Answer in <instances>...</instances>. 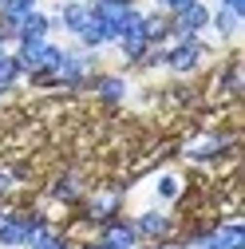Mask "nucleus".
<instances>
[{
	"label": "nucleus",
	"instance_id": "obj_1",
	"mask_svg": "<svg viewBox=\"0 0 245 249\" xmlns=\"http://www.w3.org/2000/svg\"><path fill=\"white\" fill-rule=\"evenodd\" d=\"M40 230H48L44 213H0V249H32Z\"/></svg>",
	"mask_w": 245,
	"mask_h": 249
},
{
	"label": "nucleus",
	"instance_id": "obj_2",
	"mask_svg": "<svg viewBox=\"0 0 245 249\" xmlns=\"http://www.w3.org/2000/svg\"><path fill=\"white\" fill-rule=\"evenodd\" d=\"M206 59V40L202 36H174L162 48V68L174 75H190L198 71V64Z\"/></svg>",
	"mask_w": 245,
	"mask_h": 249
},
{
	"label": "nucleus",
	"instance_id": "obj_3",
	"mask_svg": "<svg viewBox=\"0 0 245 249\" xmlns=\"http://www.w3.org/2000/svg\"><path fill=\"white\" fill-rule=\"evenodd\" d=\"M91 79H95V52L64 48V59L55 68V83L59 87H87Z\"/></svg>",
	"mask_w": 245,
	"mask_h": 249
},
{
	"label": "nucleus",
	"instance_id": "obj_4",
	"mask_svg": "<svg viewBox=\"0 0 245 249\" xmlns=\"http://www.w3.org/2000/svg\"><path fill=\"white\" fill-rule=\"evenodd\" d=\"M91 12H95V20L103 24L107 40L115 44V40H119V32L127 28V20L139 12V4H135V0H91Z\"/></svg>",
	"mask_w": 245,
	"mask_h": 249
},
{
	"label": "nucleus",
	"instance_id": "obj_5",
	"mask_svg": "<svg viewBox=\"0 0 245 249\" xmlns=\"http://www.w3.org/2000/svg\"><path fill=\"white\" fill-rule=\"evenodd\" d=\"M115 48H119V55L127 59V64H139V59L150 52V36H146V16H142V8L127 20V28L119 32Z\"/></svg>",
	"mask_w": 245,
	"mask_h": 249
},
{
	"label": "nucleus",
	"instance_id": "obj_6",
	"mask_svg": "<svg viewBox=\"0 0 245 249\" xmlns=\"http://www.w3.org/2000/svg\"><path fill=\"white\" fill-rule=\"evenodd\" d=\"M194 249H245V226L241 222H222L194 237Z\"/></svg>",
	"mask_w": 245,
	"mask_h": 249
},
{
	"label": "nucleus",
	"instance_id": "obj_7",
	"mask_svg": "<svg viewBox=\"0 0 245 249\" xmlns=\"http://www.w3.org/2000/svg\"><path fill=\"white\" fill-rule=\"evenodd\" d=\"M210 28V8L202 4V0H194L190 8H182L170 16V36H202Z\"/></svg>",
	"mask_w": 245,
	"mask_h": 249
},
{
	"label": "nucleus",
	"instance_id": "obj_8",
	"mask_svg": "<svg viewBox=\"0 0 245 249\" xmlns=\"http://www.w3.org/2000/svg\"><path fill=\"white\" fill-rule=\"evenodd\" d=\"M95 249H139V233L131 222H122V217H115V222H107L99 230V241Z\"/></svg>",
	"mask_w": 245,
	"mask_h": 249
},
{
	"label": "nucleus",
	"instance_id": "obj_9",
	"mask_svg": "<svg viewBox=\"0 0 245 249\" xmlns=\"http://www.w3.org/2000/svg\"><path fill=\"white\" fill-rule=\"evenodd\" d=\"M131 226H135L139 241H162V237H170V230H174V222H170L162 210H142Z\"/></svg>",
	"mask_w": 245,
	"mask_h": 249
},
{
	"label": "nucleus",
	"instance_id": "obj_10",
	"mask_svg": "<svg viewBox=\"0 0 245 249\" xmlns=\"http://www.w3.org/2000/svg\"><path fill=\"white\" fill-rule=\"evenodd\" d=\"M55 16H48V12H28L20 24H16V44H24V40H52V32H55Z\"/></svg>",
	"mask_w": 245,
	"mask_h": 249
},
{
	"label": "nucleus",
	"instance_id": "obj_11",
	"mask_svg": "<svg viewBox=\"0 0 245 249\" xmlns=\"http://www.w3.org/2000/svg\"><path fill=\"white\" fill-rule=\"evenodd\" d=\"M87 20H91V4L87 0H68V4H59V12H55V24L64 28L68 36H79L87 28Z\"/></svg>",
	"mask_w": 245,
	"mask_h": 249
},
{
	"label": "nucleus",
	"instance_id": "obj_12",
	"mask_svg": "<svg viewBox=\"0 0 245 249\" xmlns=\"http://www.w3.org/2000/svg\"><path fill=\"white\" fill-rule=\"evenodd\" d=\"M119 206H122L119 194H95V198H87V217L107 226V222H115V217H119Z\"/></svg>",
	"mask_w": 245,
	"mask_h": 249
},
{
	"label": "nucleus",
	"instance_id": "obj_13",
	"mask_svg": "<svg viewBox=\"0 0 245 249\" xmlns=\"http://www.w3.org/2000/svg\"><path fill=\"white\" fill-rule=\"evenodd\" d=\"M91 87L99 91L103 103H122V99H127V79H122V75H95Z\"/></svg>",
	"mask_w": 245,
	"mask_h": 249
},
{
	"label": "nucleus",
	"instance_id": "obj_14",
	"mask_svg": "<svg viewBox=\"0 0 245 249\" xmlns=\"http://www.w3.org/2000/svg\"><path fill=\"white\" fill-rule=\"evenodd\" d=\"M229 146H233L229 135H206V139H198V142L190 146V159H198V162L206 159V162H210V159H218V154L229 150Z\"/></svg>",
	"mask_w": 245,
	"mask_h": 249
},
{
	"label": "nucleus",
	"instance_id": "obj_15",
	"mask_svg": "<svg viewBox=\"0 0 245 249\" xmlns=\"http://www.w3.org/2000/svg\"><path fill=\"white\" fill-rule=\"evenodd\" d=\"M20 79H24V68L16 64L12 52H4V55H0V95H8V91H12Z\"/></svg>",
	"mask_w": 245,
	"mask_h": 249
},
{
	"label": "nucleus",
	"instance_id": "obj_16",
	"mask_svg": "<svg viewBox=\"0 0 245 249\" xmlns=\"http://www.w3.org/2000/svg\"><path fill=\"white\" fill-rule=\"evenodd\" d=\"M210 28H213V32H218L222 40H233V36H237V28H241V16H233V12L218 8V12H210Z\"/></svg>",
	"mask_w": 245,
	"mask_h": 249
},
{
	"label": "nucleus",
	"instance_id": "obj_17",
	"mask_svg": "<svg viewBox=\"0 0 245 249\" xmlns=\"http://www.w3.org/2000/svg\"><path fill=\"white\" fill-rule=\"evenodd\" d=\"M178 194H182V178H178V174H162V178H158V198H162V202H174Z\"/></svg>",
	"mask_w": 245,
	"mask_h": 249
},
{
	"label": "nucleus",
	"instance_id": "obj_18",
	"mask_svg": "<svg viewBox=\"0 0 245 249\" xmlns=\"http://www.w3.org/2000/svg\"><path fill=\"white\" fill-rule=\"evenodd\" d=\"M32 249H71V245H68L64 237H59V233L48 226V230H40V237L32 241Z\"/></svg>",
	"mask_w": 245,
	"mask_h": 249
},
{
	"label": "nucleus",
	"instance_id": "obj_19",
	"mask_svg": "<svg viewBox=\"0 0 245 249\" xmlns=\"http://www.w3.org/2000/svg\"><path fill=\"white\" fill-rule=\"evenodd\" d=\"M75 190H79V178L71 174V178H64V182L55 186V198H64V202H71V198H75Z\"/></svg>",
	"mask_w": 245,
	"mask_h": 249
},
{
	"label": "nucleus",
	"instance_id": "obj_20",
	"mask_svg": "<svg viewBox=\"0 0 245 249\" xmlns=\"http://www.w3.org/2000/svg\"><path fill=\"white\" fill-rule=\"evenodd\" d=\"M194 0H155V8L158 12H166V16H174V12H182V8H190Z\"/></svg>",
	"mask_w": 245,
	"mask_h": 249
},
{
	"label": "nucleus",
	"instance_id": "obj_21",
	"mask_svg": "<svg viewBox=\"0 0 245 249\" xmlns=\"http://www.w3.org/2000/svg\"><path fill=\"white\" fill-rule=\"evenodd\" d=\"M222 87H226V91H237V87H241V75H237V68H229V71L222 75Z\"/></svg>",
	"mask_w": 245,
	"mask_h": 249
},
{
	"label": "nucleus",
	"instance_id": "obj_22",
	"mask_svg": "<svg viewBox=\"0 0 245 249\" xmlns=\"http://www.w3.org/2000/svg\"><path fill=\"white\" fill-rule=\"evenodd\" d=\"M218 8H226L233 16H245V0H218Z\"/></svg>",
	"mask_w": 245,
	"mask_h": 249
},
{
	"label": "nucleus",
	"instance_id": "obj_23",
	"mask_svg": "<svg viewBox=\"0 0 245 249\" xmlns=\"http://www.w3.org/2000/svg\"><path fill=\"white\" fill-rule=\"evenodd\" d=\"M4 48H8V44H4V40H0V55H4Z\"/></svg>",
	"mask_w": 245,
	"mask_h": 249
},
{
	"label": "nucleus",
	"instance_id": "obj_24",
	"mask_svg": "<svg viewBox=\"0 0 245 249\" xmlns=\"http://www.w3.org/2000/svg\"><path fill=\"white\" fill-rule=\"evenodd\" d=\"M0 4H8V0H0Z\"/></svg>",
	"mask_w": 245,
	"mask_h": 249
},
{
	"label": "nucleus",
	"instance_id": "obj_25",
	"mask_svg": "<svg viewBox=\"0 0 245 249\" xmlns=\"http://www.w3.org/2000/svg\"><path fill=\"white\" fill-rule=\"evenodd\" d=\"M158 249H166V245H158Z\"/></svg>",
	"mask_w": 245,
	"mask_h": 249
}]
</instances>
